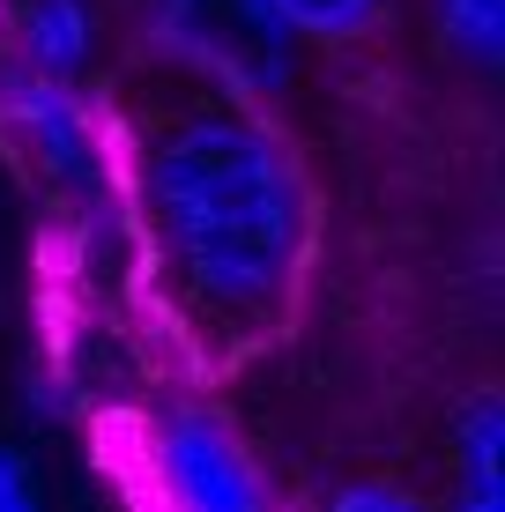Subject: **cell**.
Listing matches in <instances>:
<instances>
[{
  "label": "cell",
  "mask_w": 505,
  "mask_h": 512,
  "mask_svg": "<svg viewBox=\"0 0 505 512\" xmlns=\"http://www.w3.org/2000/svg\"><path fill=\"white\" fill-rule=\"evenodd\" d=\"M0 119H8V134L30 149V164H38L52 186H67L82 208L112 201V141H104L97 112L82 104L75 82H45V75H30V67L0 60Z\"/></svg>",
  "instance_id": "4"
},
{
  "label": "cell",
  "mask_w": 505,
  "mask_h": 512,
  "mask_svg": "<svg viewBox=\"0 0 505 512\" xmlns=\"http://www.w3.org/2000/svg\"><path fill=\"white\" fill-rule=\"evenodd\" d=\"M275 15L298 45H357L394 15V0H275Z\"/></svg>",
  "instance_id": "7"
},
{
  "label": "cell",
  "mask_w": 505,
  "mask_h": 512,
  "mask_svg": "<svg viewBox=\"0 0 505 512\" xmlns=\"http://www.w3.org/2000/svg\"><path fill=\"white\" fill-rule=\"evenodd\" d=\"M498 453H505V401L498 386H476L454 423V505L446 512H505Z\"/></svg>",
  "instance_id": "6"
},
{
  "label": "cell",
  "mask_w": 505,
  "mask_h": 512,
  "mask_svg": "<svg viewBox=\"0 0 505 512\" xmlns=\"http://www.w3.org/2000/svg\"><path fill=\"white\" fill-rule=\"evenodd\" d=\"M15 67L45 82H75L97 60V8L90 0H23L15 8Z\"/></svg>",
  "instance_id": "5"
},
{
  "label": "cell",
  "mask_w": 505,
  "mask_h": 512,
  "mask_svg": "<svg viewBox=\"0 0 505 512\" xmlns=\"http://www.w3.org/2000/svg\"><path fill=\"white\" fill-rule=\"evenodd\" d=\"M320 512H439V505H424L416 490L387 483V475H357V483H335V490H327Z\"/></svg>",
  "instance_id": "9"
},
{
  "label": "cell",
  "mask_w": 505,
  "mask_h": 512,
  "mask_svg": "<svg viewBox=\"0 0 505 512\" xmlns=\"http://www.w3.org/2000/svg\"><path fill=\"white\" fill-rule=\"evenodd\" d=\"M156 52L194 90L268 112L298 82V38L283 30L275 0H149Z\"/></svg>",
  "instance_id": "2"
},
{
  "label": "cell",
  "mask_w": 505,
  "mask_h": 512,
  "mask_svg": "<svg viewBox=\"0 0 505 512\" xmlns=\"http://www.w3.org/2000/svg\"><path fill=\"white\" fill-rule=\"evenodd\" d=\"M439 38L461 52L468 67H498L505 60V0H431Z\"/></svg>",
  "instance_id": "8"
},
{
  "label": "cell",
  "mask_w": 505,
  "mask_h": 512,
  "mask_svg": "<svg viewBox=\"0 0 505 512\" xmlns=\"http://www.w3.org/2000/svg\"><path fill=\"white\" fill-rule=\"evenodd\" d=\"M142 475H149L156 512H283L268 468L238 438V423L208 401L156 409L142 438Z\"/></svg>",
  "instance_id": "3"
},
{
  "label": "cell",
  "mask_w": 505,
  "mask_h": 512,
  "mask_svg": "<svg viewBox=\"0 0 505 512\" xmlns=\"http://www.w3.org/2000/svg\"><path fill=\"white\" fill-rule=\"evenodd\" d=\"M0 512H45V505H38V483H30V468L15 461L8 446H0Z\"/></svg>",
  "instance_id": "10"
},
{
  "label": "cell",
  "mask_w": 505,
  "mask_h": 512,
  "mask_svg": "<svg viewBox=\"0 0 505 512\" xmlns=\"http://www.w3.org/2000/svg\"><path fill=\"white\" fill-rule=\"evenodd\" d=\"M127 193L164 282L201 327L268 342L312 268V186L268 112L186 82L127 141Z\"/></svg>",
  "instance_id": "1"
}]
</instances>
